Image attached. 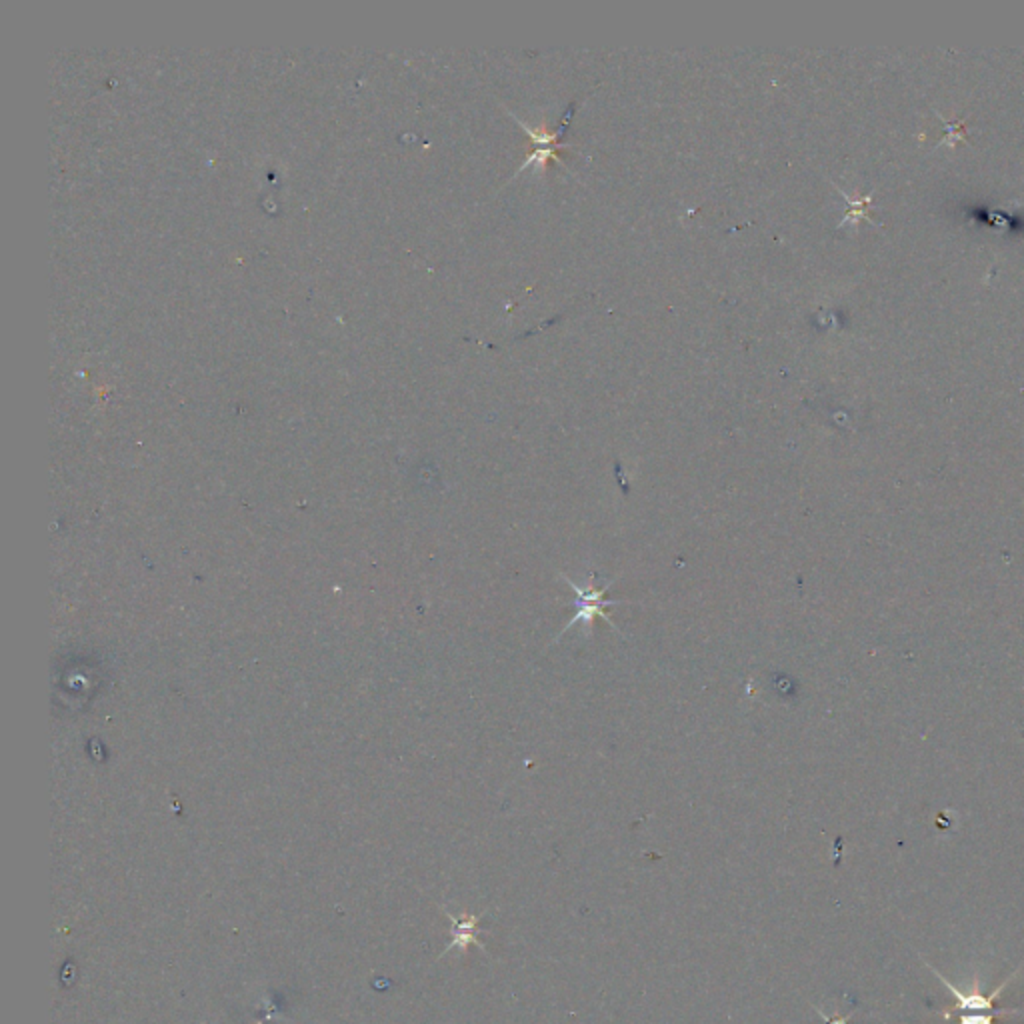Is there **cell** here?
<instances>
[{
  "label": "cell",
  "mask_w": 1024,
  "mask_h": 1024,
  "mask_svg": "<svg viewBox=\"0 0 1024 1024\" xmlns=\"http://www.w3.org/2000/svg\"><path fill=\"white\" fill-rule=\"evenodd\" d=\"M946 1020H951L952 1017H959V1022L956 1024H994V1019L997 1017H1010V1014H1024V1010L1019 1009H1004V1010H959V1012H939Z\"/></svg>",
  "instance_id": "3"
},
{
  "label": "cell",
  "mask_w": 1024,
  "mask_h": 1024,
  "mask_svg": "<svg viewBox=\"0 0 1024 1024\" xmlns=\"http://www.w3.org/2000/svg\"><path fill=\"white\" fill-rule=\"evenodd\" d=\"M446 916L451 918V923H453V941H451V944L446 946L445 952H448L451 949L466 951L471 944L478 946V949H481L483 952H486L484 944L478 941V934L483 933V928L478 926V923H481V918L484 914H474V916L471 914V916H464V918H456L453 913H446Z\"/></svg>",
  "instance_id": "2"
},
{
  "label": "cell",
  "mask_w": 1024,
  "mask_h": 1024,
  "mask_svg": "<svg viewBox=\"0 0 1024 1024\" xmlns=\"http://www.w3.org/2000/svg\"><path fill=\"white\" fill-rule=\"evenodd\" d=\"M840 195H842V196H845V198H847V203H848L847 216H845V218H842L840 226H845L847 223H858V220H860V218H866V220H870V223H873L875 226H878V225L875 223V220H873V218H870V215H868V205H870V200H873V195H866V196L858 198V200H853V198H850V196H848L847 193H842V190H840Z\"/></svg>",
  "instance_id": "4"
},
{
  "label": "cell",
  "mask_w": 1024,
  "mask_h": 1024,
  "mask_svg": "<svg viewBox=\"0 0 1024 1024\" xmlns=\"http://www.w3.org/2000/svg\"><path fill=\"white\" fill-rule=\"evenodd\" d=\"M562 579L567 580V585H569L574 592H577V597H579V598H577V615H574V617L567 622V627H564V633H567V630H569L570 627L577 625V622H582V625H585L587 628H590L592 622H595V618H598V617L605 618V620L608 622V625L618 633V627L615 625V622L610 620V617L605 612L607 607H617V605H620L618 600L615 602V600H607V598H605V595H607V590L610 589V585L602 587V589H598V590L589 592V590H585V589H580L579 585H574V582H572L569 577H564V574H562Z\"/></svg>",
  "instance_id": "1"
},
{
  "label": "cell",
  "mask_w": 1024,
  "mask_h": 1024,
  "mask_svg": "<svg viewBox=\"0 0 1024 1024\" xmlns=\"http://www.w3.org/2000/svg\"><path fill=\"white\" fill-rule=\"evenodd\" d=\"M815 1010L818 1012V1017H820L822 1020H825V1024H848V1020H850V1014H848V1017H832V1019H830L828 1014L822 1012V1009L815 1007Z\"/></svg>",
  "instance_id": "6"
},
{
  "label": "cell",
  "mask_w": 1024,
  "mask_h": 1024,
  "mask_svg": "<svg viewBox=\"0 0 1024 1024\" xmlns=\"http://www.w3.org/2000/svg\"><path fill=\"white\" fill-rule=\"evenodd\" d=\"M944 129H946V135H949V137H946V139L941 142V145H944V142H946V145L951 147V142L962 140V139H964V122H962V120H956V122L952 124V127H951L949 122L944 120Z\"/></svg>",
  "instance_id": "5"
}]
</instances>
